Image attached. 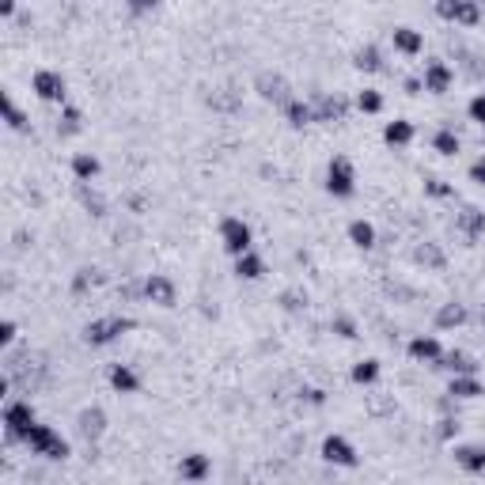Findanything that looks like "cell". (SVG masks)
I'll return each instance as SVG.
<instances>
[{"instance_id":"1","label":"cell","mask_w":485,"mask_h":485,"mask_svg":"<svg viewBox=\"0 0 485 485\" xmlns=\"http://www.w3.org/2000/svg\"><path fill=\"white\" fill-rule=\"evenodd\" d=\"M23 440H27V448L35 451V455H46V459H64L69 455V443H64L50 425H35Z\"/></svg>"},{"instance_id":"2","label":"cell","mask_w":485,"mask_h":485,"mask_svg":"<svg viewBox=\"0 0 485 485\" xmlns=\"http://www.w3.org/2000/svg\"><path fill=\"white\" fill-rule=\"evenodd\" d=\"M125 330H133V319H121V315H107V319H95V322H87V342L91 345H107V342H114L118 334H125Z\"/></svg>"},{"instance_id":"3","label":"cell","mask_w":485,"mask_h":485,"mask_svg":"<svg viewBox=\"0 0 485 485\" xmlns=\"http://www.w3.org/2000/svg\"><path fill=\"white\" fill-rule=\"evenodd\" d=\"M357 175H353V164L345 156H334L330 159V171H326V190L334 193V197H349L353 190H357Z\"/></svg>"},{"instance_id":"4","label":"cell","mask_w":485,"mask_h":485,"mask_svg":"<svg viewBox=\"0 0 485 485\" xmlns=\"http://www.w3.org/2000/svg\"><path fill=\"white\" fill-rule=\"evenodd\" d=\"M436 12H440L443 19H451V23H466V27H474V23L482 19V8L474 4V0H440Z\"/></svg>"},{"instance_id":"5","label":"cell","mask_w":485,"mask_h":485,"mask_svg":"<svg viewBox=\"0 0 485 485\" xmlns=\"http://www.w3.org/2000/svg\"><path fill=\"white\" fill-rule=\"evenodd\" d=\"M220 236H224V247H228L236 258H242L250 250V228L239 220V216H228V220L220 224Z\"/></svg>"},{"instance_id":"6","label":"cell","mask_w":485,"mask_h":485,"mask_svg":"<svg viewBox=\"0 0 485 485\" xmlns=\"http://www.w3.org/2000/svg\"><path fill=\"white\" fill-rule=\"evenodd\" d=\"M30 87H35V95L46 99V103H61L64 99V80H61V72H53V69H38L35 80H30Z\"/></svg>"},{"instance_id":"7","label":"cell","mask_w":485,"mask_h":485,"mask_svg":"<svg viewBox=\"0 0 485 485\" xmlns=\"http://www.w3.org/2000/svg\"><path fill=\"white\" fill-rule=\"evenodd\" d=\"M4 425H8V436H27L30 428H35V409H30V402H12V406L4 409Z\"/></svg>"},{"instance_id":"8","label":"cell","mask_w":485,"mask_h":485,"mask_svg":"<svg viewBox=\"0 0 485 485\" xmlns=\"http://www.w3.org/2000/svg\"><path fill=\"white\" fill-rule=\"evenodd\" d=\"M322 459L334 466H357V451H353V443L345 436H326L322 440Z\"/></svg>"},{"instance_id":"9","label":"cell","mask_w":485,"mask_h":485,"mask_svg":"<svg viewBox=\"0 0 485 485\" xmlns=\"http://www.w3.org/2000/svg\"><path fill=\"white\" fill-rule=\"evenodd\" d=\"M451 80H455V72H451L443 61H428V64H425V80H421V84H425V91L443 95V91L451 87Z\"/></svg>"},{"instance_id":"10","label":"cell","mask_w":485,"mask_h":485,"mask_svg":"<svg viewBox=\"0 0 485 485\" xmlns=\"http://www.w3.org/2000/svg\"><path fill=\"white\" fill-rule=\"evenodd\" d=\"M394 50L406 53V58H417V53L425 50L421 30H414V27H394Z\"/></svg>"},{"instance_id":"11","label":"cell","mask_w":485,"mask_h":485,"mask_svg":"<svg viewBox=\"0 0 485 485\" xmlns=\"http://www.w3.org/2000/svg\"><path fill=\"white\" fill-rule=\"evenodd\" d=\"M144 296H148L152 303H159V307H171L175 303V285L167 277H148V285H144Z\"/></svg>"},{"instance_id":"12","label":"cell","mask_w":485,"mask_h":485,"mask_svg":"<svg viewBox=\"0 0 485 485\" xmlns=\"http://www.w3.org/2000/svg\"><path fill=\"white\" fill-rule=\"evenodd\" d=\"M409 357L428 360V364H440L443 360V345L436 342V337H414V342H409Z\"/></svg>"},{"instance_id":"13","label":"cell","mask_w":485,"mask_h":485,"mask_svg":"<svg viewBox=\"0 0 485 485\" xmlns=\"http://www.w3.org/2000/svg\"><path fill=\"white\" fill-rule=\"evenodd\" d=\"M258 91H262L265 99H273V103H285V107L292 103V99H288V84L281 76H270V72H262V76H258Z\"/></svg>"},{"instance_id":"14","label":"cell","mask_w":485,"mask_h":485,"mask_svg":"<svg viewBox=\"0 0 485 485\" xmlns=\"http://www.w3.org/2000/svg\"><path fill=\"white\" fill-rule=\"evenodd\" d=\"M455 463L463 466V470H470V474H482L485 470V448L463 443V448H455Z\"/></svg>"},{"instance_id":"15","label":"cell","mask_w":485,"mask_h":485,"mask_svg":"<svg viewBox=\"0 0 485 485\" xmlns=\"http://www.w3.org/2000/svg\"><path fill=\"white\" fill-rule=\"evenodd\" d=\"M110 387H114V391H121V394H133L136 387H141V379H136L133 368H125V364H114V368H110Z\"/></svg>"},{"instance_id":"16","label":"cell","mask_w":485,"mask_h":485,"mask_svg":"<svg viewBox=\"0 0 485 485\" xmlns=\"http://www.w3.org/2000/svg\"><path fill=\"white\" fill-rule=\"evenodd\" d=\"M179 470H182L186 482H201V478L209 474V459H205V455H182V466H179Z\"/></svg>"},{"instance_id":"17","label":"cell","mask_w":485,"mask_h":485,"mask_svg":"<svg viewBox=\"0 0 485 485\" xmlns=\"http://www.w3.org/2000/svg\"><path fill=\"white\" fill-rule=\"evenodd\" d=\"M383 141L387 144H409L414 141V125H409V121H387V129H383Z\"/></svg>"},{"instance_id":"18","label":"cell","mask_w":485,"mask_h":485,"mask_svg":"<svg viewBox=\"0 0 485 485\" xmlns=\"http://www.w3.org/2000/svg\"><path fill=\"white\" fill-rule=\"evenodd\" d=\"M236 273H239V277H247V281H258V277H262V258H258L254 250H247L242 258H236Z\"/></svg>"},{"instance_id":"19","label":"cell","mask_w":485,"mask_h":485,"mask_svg":"<svg viewBox=\"0 0 485 485\" xmlns=\"http://www.w3.org/2000/svg\"><path fill=\"white\" fill-rule=\"evenodd\" d=\"M345 114V99H330V95H319L315 99V118H342Z\"/></svg>"},{"instance_id":"20","label":"cell","mask_w":485,"mask_h":485,"mask_svg":"<svg viewBox=\"0 0 485 485\" xmlns=\"http://www.w3.org/2000/svg\"><path fill=\"white\" fill-rule=\"evenodd\" d=\"M451 394H455V398H478L482 383L474 376H455V379H451Z\"/></svg>"},{"instance_id":"21","label":"cell","mask_w":485,"mask_h":485,"mask_svg":"<svg viewBox=\"0 0 485 485\" xmlns=\"http://www.w3.org/2000/svg\"><path fill=\"white\" fill-rule=\"evenodd\" d=\"M285 114H288V121H292V125H307V121H319V118H315V107H311V103H300V99L288 103Z\"/></svg>"},{"instance_id":"22","label":"cell","mask_w":485,"mask_h":485,"mask_svg":"<svg viewBox=\"0 0 485 485\" xmlns=\"http://www.w3.org/2000/svg\"><path fill=\"white\" fill-rule=\"evenodd\" d=\"M349 239L357 242V247H364V250H368L371 242H376V228H371L368 220H353V224H349Z\"/></svg>"},{"instance_id":"23","label":"cell","mask_w":485,"mask_h":485,"mask_svg":"<svg viewBox=\"0 0 485 485\" xmlns=\"http://www.w3.org/2000/svg\"><path fill=\"white\" fill-rule=\"evenodd\" d=\"M72 175H76V179H95V175H99V159L80 152V156L72 159Z\"/></svg>"},{"instance_id":"24","label":"cell","mask_w":485,"mask_h":485,"mask_svg":"<svg viewBox=\"0 0 485 485\" xmlns=\"http://www.w3.org/2000/svg\"><path fill=\"white\" fill-rule=\"evenodd\" d=\"M443 368H451V371H459V376H474V364L466 353H443Z\"/></svg>"},{"instance_id":"25","label":"cell","mask_w":485,"mask_h":485,"mask_svg":"<svg viewBox=\"0 0 485 485\" xmlns=\"http://www.w3.org/2000/svg\"><path fill=\"white\" fill-rule=\"evenodd\" d=\"M459 228H463L470 239L482 236V231H485V213H474V209H466V213L459 216Z\"/></svg>"},{"instance_id":"26","label":"cell","mask_w":485,"mask_h":485,"mask_svg":"<svg viewBox=\"0 0 485 485\" xmlns=\"http://www.w3.org/2000/svg\"><path fill=\"white\" fill-rule=\"evenodd\" d=\"M459 322H466V311L459 303H448V307H440V315H436V326H459Z\"/></svg>"},{"instance_id":"27","label":"cell","mask_w":485,"mask_h":485,"mask_svg":"<svg viewBox=\"0 0 485 485\" xmlns=\"http://www.w3.org/2000/svg\"><path fill=\"white\" fill-rule=\"evenodd\" d=\"M432 148L440 152V156H455V152H459V136L451 133V129H440V133L432 136Z\"/></svg>"},{"instance_id":"28","label":"cell","mask_w":485,"mask_h":485,"mask_svg":"<svg viewBox=\"0 0 485 485\" xmlns=\"http://www.w3.org/2000/svg\"><path fill=\"white\" fill-rule=\"evenodd\" d=\"M0 107H4V118L12 129H27V118H23V110L12 103V95H0Z\"/></svg>"},{"instance_id":"29","label":"cell","mask_w":485,"mask_h":485,"mask_svg":"<svg viewBox=\"0 0 485 485\" xmlns=\"http://www.w3.org/2000/svg\"><path fill=\"white\" fill-rule=\"evenodd\" d=\"M103 421H107V417H103V409H84V414H80V428H84L87 436H99L103 432Z\"/></svg>"},{"instance_id":"30","label":"cell","mask_w":485,"mask_h":485,"mask_svg":"<svg viewBox=\"0 0 485 485\" xmlns=\"http://www.w3.org/2000/svg\"><path fill=\"white\" fill-rule=\"evenodd\" d=\"M357 107L364 110V114H379V110H383V95L368 87V91H360V95H357Z\"/></svg>"},{"instance_id":"31","label":"cell","mask_w":485,"mask_h":485,"mask_svg":"<svg viewBox=\"0 0 485 485\" xmlns=\"http://www.w3.org/2000/svg\"><path fill=\"white\" fill-rule=\"evenodd\" d=\"M353 379H357V383H376L379 379V360H360L357 368H353Z\"/></svg>"},{"instance_id":"32","label":"cell","mask_w":485,"mask_h":485,"mask_svg":"<svg viewBox=\"0 0 485 485\" xmlns=\"http://www.w3.org/2000/svg\"><path fill=\"white\" fill-rule=\"evenodd\" d=\"M357 69H364V72L383 69V61H379V50H376V46H364V50L357 53Z\"/></svg>"},{"instance_id":"33","label":"cell","mask_w":485,"mask_h":485,"mask_svg":"<svg viewBox=\"0 0 485 485\" xmlns=\"http://www.w3.org/2000/svg\"><path fill=\"white\" fill-rule=\"evenodd\" d=\"M417 262H425V265H443V254H440V247L425 242V247L417 250Z\"/></svg>"},{"instance_id":"34","label":"cell","mask_w":485,"mask_h":485,"mask_svg":"<svg viewBox=\"0 0 485 485\" xmlns=\"http://www.w3.org/2000/svg\"><path fill=\"white\" fill-rule=\"evenodd\" d=\"M466 114L478 121V125H485V95H474V99H470V107H466Z\"/></svg>"},{"instance_id":"35","label":"cell","mask_w":485,"mask_h":485,"mask_svg":"<svg viewBox=\"0 0 485 485\" xmlns=\"http://www.w3.org/2000/svg\"><path fill=\"white\" fill-rule=\"evenodd\" d=\"M425 190L432 193V197H448V193H451V186H443L440 179H428V182H425Z\"/></svg>"},{"instance_id":"36","label":"cell","mask_w":485,"mask_h":485,"mask_svg":"<svg viewBox=\"0 0 485 485\" xmlns=\"http://www.w3.org/2000/svg\"><path fill=\"white\" fill-rule=\"evenodd\" d=\"M76 129H80V110H64V133H76Z\"/></svg>"},{"instance_id":"37","label":"cell","mask_w":485,"mask_h":485,"mask_svg":"<svg viewBox=\"0 0 485 485\" xmlns=\"http://www.w3.org/2000/svg\"><path fill=\"white\" fill-rule=\"evenodd\" d=\"M470 179L485 186V156H482V159H474V164H470Z\"/></svg>"},{"instance_id":"38","label":"cell","mask_w":485,"mask_h":485,"mask_svg":"<svg viewBox=\"0 0 485 485\" xmlns=\"http://www.w3.org/2000/svg\"><path fill=\"white\" fill-rule=\"evenodd\" d=\"M334 330H337L342 337H357V330H353V322H349V319H334Z\"/></svg>"},{"instance_id":"39","label":"cell","mask_w":485,"mask_h":485,"mask_svg":"<svg viewBox=\"0 0 485 485\" xmlns=\"http://www.w3.org/2000/svg\"><path fill=\"white\" fill-rule=\"evenodd\" d=\"M455 432H459V421H440V436H443V440H451Z\"/></svg>"},{"instance_id":"40","label":"cell","mask_w":485,"mask_h":485,"mask_svg":"<svg viewBox=\"0 0 485 485\" xmlns=\"http://www.w3.org/2000/svg\"><path fill=\"white\" fill-rule=\"evenodd\" d=\"M12 337H15V326H12V322H4V326H0V342H12Z\"/></svg>"},{"instance_id":"41","label":"cell","mask_w":485,"mask_h":485,"mask_svg":"<svg viewBox=\"0 0 485 485\" xmlns=\"http://www.w3.org/2000/svg\"><path fill=\"white\" fill-rule=\"evenodd\" d=\"M421 87H425L421 80H406V91H409V95H417V91H421Z\"/></svg>"},{"instance_id":"42","label":"cell","mask_w":485,"mask_h":485,"mask_svg":"<svg viewBox=\"0 0 485 485\" xmlns=\"http://www.w3.org/2000/svg\"><path fill=\"white\" fill-rule=\"evenodd\" d=\"M482 322H485V315H482Z\"/></svg>"},{"instance_id":"43","label":"cell","mask_w":485,"mask_h":485,"mask_svg":"<svg viewBox=\"0 0 485 485\" xmlns=\"http://www.w3.org/2000/svg\"><path fill=\"white\" fill-rule=\"evenodd\" d=\"M482 95H485V91H482Z\"/></svg>"}]
</instances>
